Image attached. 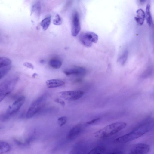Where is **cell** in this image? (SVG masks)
<instances>
[{
    "label": "cell",
    "instance_id": "cell-21",
    "mask_svg": "<svg viewBox=\"0 0 154 154\" xmlns=\"http://www.w3.org/2000/svg\"><path fill=\"white\" fill-rule=\"evenodd\" d=\"M11 67L9 66L0 70V79L5 76L11 69Z\"/></svg>",
    "mask_w": 154,
    "mask_h": 154
},
{
    "label": "cell",
    "instance_id": "cell-29",
    "mask_svg": "<svg viewBox=\"0 0 154 154\" xmlns=\"http://www.w3.org/2000/svg\"><path fill=\"white\" fill-rule=\"evenodd\" d=\"M2 128V127L0 126V129Z\"/></svg>",
    "mask_w": 154,
    "mask_h": 154
},
{
    "label": "cell",
    "instance_id": "cell-6",
    "mask_svg": "<svg viewBox=\"0 0 154 154\" xmlns=\"http://www.w3.org/2000/svg\"><path fill=\"white\" fill-rule=\"evenodd\" d=\"M45 98L44 96H42L32 102L26 113L25 117L26 119L32 118L39 111L41 104L44 100Z\"/></svg>",
    "mask_w": 154,
    "mask_h": 154
},
{
    "label": "cell",
    "instance_id": "cell-20",
    "mask_svg": "<svg viewBox=\"0 0 154 154\" xmlns=\"http://www.w3.org/2000/svg\"><path fill=\"white\" fill-rule=\"evenodd\" d=\"M128 57V51L127 50L124 51L118 58L117 62L121 65H124L126 62Z\"/></svg>",
    "mask_w": 154,
    "mask_h": 154
},
{
    "label": "cell",
    "instance_id": "cell-3",
    "mask_svg": "<svg viewBox=\"0 0 154 154\" xmlns=\"http://www.w3.org/2000/svg\"><path fill=\"white\" fill-rule=\"evenodd\" d=\"M19 77H16L7 79L0 84V102L14 89Z\"/></svg>",
    "mask_w": 154,
    "mask_h": 154
},
{
    "label": "cell",
    "instance_id": "cell-13",
    "mask_svg": "<svg viewBox=\"0 0 154 154\" xmlns=\"http://www.w3.org/2000/svg\"><path fill=\"white\" fill-rule=\"evenodd\" d=\"M145 17V13L141 9H138L136 11V15L135 17V20L139 25H143Z\"/></svg>",
    "mask_w": 154,
    "mask_h": 154
},
{
    "label": "cell",
    "instance_id": "cell-15",
    "mask_svg": "<svg viewBox=\"0 0 154 154\" xmlns=\"http://www.w3.org/2000/svg\"><path fill=\"white\" fill-rule=\"evenodd\" d=\"M150 8V4H147L146 6V14H145V17H146L147 23L148 24L149 26L151 25L152 22Z\"/></svg>",
    "mask_w": 154,
    "mask_h": 154
},
{
    "label": "cell",
    "instance_id": "cell-2",
    "mask_svg": "<svg viewBox=\"0 0 154 154\" xmlns=\"http://www.w3.org/2000/svg\"><path fill=\"white\" fill-rule=\"evenodd\" d=\"M126 125L125 123L120 122L110 124L96 132L95 137L99 138L111 137L121 131Z\"/></svg>",
    "mask_w": 154,
    "mask_h": 154
},
{
    "label": "cell",
    "instance_id": "cell-5",
    "mask_svg": "<svg viewBox=\"0 0 154 154\" xmlns=\"http://www.w3.org/2000/svg\"><path fill=\"white\" fill-rule=\"evenodd\" d=\"M81 43L85 46L90 47L93 43H96L98 40V36L94 32L91 31H86L82 33L79 36Z\"/></svg>",
    "mask_w": 154,
    "mask_h": 154
},
{
    "label": "cell",
    "instance_id": "cell-22",
    "mask_svg": "<svg viewBox=\"0 0 154 154\" xmlns=\"http://www.w3.org/2000/svg\"><path fill=\"white\" fill-rule=\"evenodd\" d=\"M62 20L58 14H57L55 17V18L53 20V23L54 25H60L62 23Z\"/></svg>",
    "mask_w": 154,
    "mask_h": 154
},
{
    "label": "cell",
    "instance_id": "cell-25",
    "mask_svg": "<svg viewBox=\"0 0 154 154\" xmlns=\"http://www.w3.org/2000/svg\"><path fill=\"white\" fill-rule=\"evenodd\" d=\"M54 101L64 106L65 105V102L63 100L59 98H56L54 100Z\"/></svg>",
    "mask_w": 154,
    "mask_h": 154
},
{
    "label": "cell",
    "instance_id": "cell-18",
    "mask_svg": "<svg viewBox=\"0 0 154 154\" xmlns=\"http://www.w3.org/2000/svg\"><path fill=\"white\" fill-rule=\"evenodd\" d=\"M49 64L52 68L55 69H58L61 67L62 62L58 59H52L49 61Z\"/></svg>",
    "mask_w": 154,
    "mask_h": 154
},
{
    "label": "cell",
    "instance_id": "cell-10",
    "mask_svg": "<svg viewBox=\"0 0 154 154\" xmlns=\"http://www.w3.org/2000/svg\"><path fill=\"white\" fill-rule=\"evenodd\" d=\"M86 70L81 67H75L65 69L63 72L67 76L72 75H83L86 73Z\"/></svg>",
    "mask_w": 154,
    "mask_h": 154
},
{
    "label": "cell",
    "instance_id": "cell-28",
    "mask_svg": "<svg viewBox=\"0 0 154 154\" xmlns=\"http://www.w3.org/2000/svg\"><path fill=\"white\" fill-rule=\"evenodd\" d=\"M37 74L36 73H34L32 75V76L33 77V78H35L36 76H37Z\"/></svg>",
    "mask_w": 154,
    "mask_h": 154
},
{
    "label": "cell",
    "instance_id": "cell-9",
    "mask_svg": "<svg viewBox=\"0 0 154 154\" xmlns=\"http://www.w3.org/2000/svg\"><path fill=\"white\" fill-rule=\"evenodd\" d=\"M81 29L79 16L78 13H74L72 19L71 28V34L72 36L75 37L78 35Z\"/></svg>",
    "mask_w": 154,
    "mask_h": 154
},
{
    "label": "cell",
    "instance_id": "cell-4",
    "mask_svg": "<svg viewBox=\"0 0 154 154\" xmlns=\"http://www.w3.org/2000/svg\"><path fill=\"white\" fill-rule=\"evenodd\" d=\"M25 99L24 96L18 98L9 106L5 113L1 116L0 119L2 121H6L17 113L24 103Z\"/></svg>",
    "mask_w": 154,
    "mask_h": 154
},
{
    "label": "cell",
    "instance_id": "cell-19",
    "mask_svg": "<svg viewBox=\"0 0 154 154\" xmlns=\"http://www.w3.org/2000/svg\"><path fill=\"white\" fill-rule=\"evenodd\" d=\"M104 150L103 146H97L91 149L87 154H101Z\"/></svg>",
    "mask_w": 154,
    "mask_h": 154
},
{
    "label": "cell",
    "instance_id": "cell-16",
    "mask_svg": "<svg viewBox=\"0 0 154 154\" xmlns=\"http://www.w3.org/2000/svg\"><path fill=\"white\" fill-rule=\"evenodd\" d=\"M51 17L49 16L43 19L40 23V25L42 29L46 31L49 26L51 23Z\"/></svg>",
    "mask_w": 154,
    "mask_h": 154
},
{
    "label": "cell",
    "instance_id": "cell-17",
    "mask_svg": "<svg viewBox=\"0 0 154 154\" xmlns=\"http://www.w3.org/2000/svg\"><path fill=\"white\" fill-rule=\"evenodd\" d=\"M11 63V60L9 58L5 57H0V68L9 66Z\"/></svg>",
    "mask_w": 154,
    "mask_h": 154
},
{
    "label": "cell",
    "instance_id": "cell-8",
    "mask_svg": "<svg viewBox=\"0 0 154 154\" xmlns=\"http://www.w3.org/2000/svg\"><path fill=\"white\" fill-rule=\"evenodd\" d=\"M150 149L148 144L138 143L133 146L126 154H147Z\"/></svg>",
    "mask_w": 154,
    "mask_h": 154
},
{
    "label": "cell",
    "instance_id": "cell-27",
    "mask_svg": "<svg viewBox=\"0 0 154 154\" xmlns=\"http://www.w3.org/2000/svg\"><path fill=\"white\" fill-rule=\"evenodd\" d=\"M108 154H122V153H121V152H116L110 153Z\"/></svg>",
    "mask_w": 154,
    "mask_h": 154
},
{
    "label": "cell",
    "instance_id": "cell-24",
    "mask_svg": "<svg viewBox=\"0 0 154 154\" xmlns=\"http://www.w3.org/2000/svg\"><path fill=\"white\" fill-rule=\"evenodd\" d=\"M24 66L32 69H34V66L32 64L28 62H25L23 64Z\"/></svg>",
    "mask_w": 154,
    "mask_h": 154
},
{
    "label": "cell",
    "instance_id": "cell-23",
    "mask_svg": "<svg viewBox=\"0 0 154 154\" xmlns=\"http://www.w3.org/2000/svg\"><path fill=\"white\" fill-rule=\"evenodd\" d=\"M67 118L66 116L61 117L58 119V123L60 126L63 125L66 122Z\"/></svg>",
    "mask_w": 154,
    "mask_h": 154
},
{
    "label": "cell",
    "instance_id": "cell-12",
    "mask_svg": "<svg viewBox=\"0 0 154 154\" xmlns=\"http://www.w3.org/2000/svg\"><path fill=\"white\" fill-rule=\"evenodd\" d=\"M81 127L79 125H78L72 128L69 132L67 139L71 140L75 139L80 133Z\"/></svg>",
    "mask_w": 154,
    "mask_h": 154
},
{
    "label": "cell",
    "instance_id": "cell-14",
    "mask_svg": "<svg viewBox=\"0 0 154 154\" xmlns=\"http://www.w3.org/2000/svg\"><path fill=\"white\" fill-rule=\"evenodd\" d=\"M10 145L7 142L0 140V154L6 153L11 149Z\"/></svg>",
    "mask_w": 154,
    "mask_h": 154
},
{
    "label": "cell",
    "instance_id": "cell-1",
    "mask_svg": "<svg viewBox=\"0 0 154 154\" xmlns=\"http://www.w3.org/2000/svg\"><path fill=\"white\" fill-rule=\"evenodd\" d=\"M154 122L149 120L140 124L131 131L116 139L117 142L126 143L135 140L144 135L153 127Z\"/></svg>",
    "mask_w": 154,
    "mask_h": 154
},
{
    "label": "cell",
    "instance_id": "cell-26",
    "mask_svg": "<svg viewBox=\"0 0 154 154\" xmlns=\"http://www.w3.org/2000/svg\"><path fill=\"white\" fill-rule=\"evenodd\" d=\"M99 119H100V118H99L94 119L92 120H91L90 121L88 122H87V124L88 125L92 124L95 123V122H96L97 121H98Z\"/></svg>",
    "mask_w": 154,
    "mask_h": 154
},
{
    "label": "cell",
    "instance_id": "cell-7",
    "mask_svg": "<svg viewBox=\"0 0 154 154\" xmlns=\"http://www.w3.org/2000/svg\"><path fill=\"white\" fill-rule=\"evenodd\" d=\"M60 96L66 100L73 101L82 97L84 92L82 91H67L59 92Z\"/></svg>",
    "mask_w": 154,
    "mask_h": 154
},
{
    "label": "cell",
    "instance_id": "cell-11",
    "mask_svg": "<svg viewBox=\"0 0 154 154\" xmlns=\"http://www.w3.org/2000/svg\"><path fill=\"white\" fill-rule=\"evenodd\" d=\"M64 81L57 79H51L46 82L47 86L49 88H55L62 86L65 85Z\"/></svg>",
    "mask_w": 154,
    "mask_h": 154
}]
</instances>
